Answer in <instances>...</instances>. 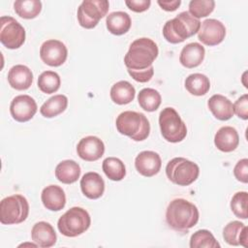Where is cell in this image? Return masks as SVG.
Listing matches in <instances>:
<instances>
[{
    "mask_svg": "<svg viewBox=\"0 0 248 248\" xmlns=\"http://www.w3.org/2000/svg\"><path fill=\"white\" fill-rule=\"evenodd\" d=\"M233 113L243 120L248 119V95L244 94L239 97L233 104Z\"/></svg>",
    "mask_w": 248,
    "mask_h": 248,
    "instance_id": "d590c367",
    "label": "cell"
},
{
    "mask_svg": "<svg viewBox=\"0 0 248 248\" xmlns=\"http://www.w3.org/2000/svg\"><path fill=\"white\" fill-rule=\"evenodd\" d=\"M215 146L223 152L233 151L239 143V136L237 131L231 126L221 127L214 137Z\"/></svg>",
    "mask_w": 248,
    "mask_h": 248,
    "instance_id": "d6986e66",
    "label": "cell"
},
{
    "mask_svg": "<svg viewBox=\"0 0 248 248\" xmlns=\"http://www.w3.org/2000/svg\"><path fill=\"white\" fill-rule=\"evenodd\" d=\"M207 106L214 117L222 121L231 119L234 114L232 103L227 97L220 94L211 96L207 102Z\"/></svg>",
    "mask_w": 248,
    "mask_h": 248,
    "instance_id": "603a6c76",
    "label": "cell"
},
{
    "mask_svg": "<svg viewBox=\"0 0 248 248\" xmlns=\"http://www.w3.org/2000/svg\"><path fill=\"white\" fill-rule=\"evenodd\" d=\"M91 224L89 213L82 207L74 206L68 209L58 220L59 232L68 237H76L85 232Z\"/></svg>",
    "mask_w": 248,
    "mask_h": 248,
    "instance_id": "5b68a950",
    "label": "cell"
},
{
    "mask_svg": "<svg viewBox=\"0 0 248 248\" xmlns=\"http://www.w3.org/2000/svg\"><path fill=\"white\" fill-rule=\"evenodd\" d=\"M201 23L200 19L194 17L189 12H182L165 23L163 36L170 44L182 43L198 33Z\"/></svg>",
    "mask_w": 248,
    "mask_h": 248,
    "instance_id": "3957f363",
    "label": "cell"
},
{
    "mask_svg": "<svg viewBox=\"0 0 248 248\" xmlns=\"http://www.w3.org/2000/svg\"><path fill=\"white\" fill-rule=\"evenodd\" d=\"M166 174L173 184L188 186L197 180L200 168L196 163L186 158L175 157L167 164Z\"/></svg>",
    "mask_w": 248,
    "mask_h": 248,
    "instance_id": "8992f818",
    "label": "cell"
},
{
    "mask_svg": "<svg viewBox=\"0 0 248 248\" xmlns=\"http://www.w3.org/2000/svg\"><path fill=\"white\" fill-rule=\"evenodd\" d=\"M80 175V167L74 160H64L55 168L56 178L64 184L76 182Z\"/></svg>",
    "mask_w": 248,
    "mask_h": 248,
    "instance_id": "d4e9b609",
    "label": "cell"
},
{
    "mask_svg": "<svg viewBox=\"0 0 248 248\" xmlns=\"http://www.w3.org/2000/svg\"><path fill=\"white\" fill-rule=\"evenodd\" d=\"M223 237L230 245H242L247 247V227L240 221H232L225 226L223 230Z\"/></svg>",
    "mask_w": 248,
    "mask_h": 248,
    "instance_id": "44dd1931",
    "label": "cell"
},
{
    "mask_svg": "<svg viewBox=\"0 0 248 248\" xmlns=\"http://www.w3.org/2000/svg\"><path fill=\"white\" fill-rule=\"evenodd\" d=\"M159 126L163 138L169 142H179L187 136V127L173 108H165L159 114Z\"/></svg>",
    "mask_w": 248,
    "mask_h": 248,
    "instance_id": "ba28073f",
    "label": "cell"
},
{
    "mask_svg": "<svg viewBox=\"0 0 248 248\" xmlns=\"http://www.w3.org/2000/svg\"><path fill=\"white\" fill-rule=\"evenodd\" d=\"M8 81L16 90L28 89L33 81V74L25 65H16L9 70Z\"/></svg>",
    "mask_w": 248,
    "mask_h": 248,
    "instance_id": "ffe728a7",
    "label": "cell"
},
{
    "mask_svg": "<svg viewBox=\"0 0 248 248\" xmlns=\"http://www.w3.org/2000/svg\"><path fill=\"white\" fill-rule=\"evenodd\" d=\"M77 152L84 161H97L105 153V144L99 138L95 136H87L78 141L77 145Z\"/></svg>",
    "mask_w": 248,
    "mask_h": 248,
    "instance_id": "5bb4252c",
    "label": "cell"
},
{
    "mask_svg": "<svg viewBox=\"0 0 248 248\" xmlns=\"http://www.w3.org/2000/svg\"><path fill=\"white\" fill-rule=\"evenodd\" d=\"M60 84V77L53 71H45L38 78V87L46 94L56 92L59 89Z\"/></svg>",
    "mask_w": 248,
    "mask_h": 248,
    "instance_id": "1f68e13d",
    "label": "cell"
},
{
    "mask_svg": "<svg viewBox=\"0 0 248 248\" xmlns=\"http://www.w3.org/2000/svg\"><path fill=\"white\" fill-rule=\"evenodd\" d=\"M31 237L34 243L42 248L52 247L57 240L53 227L45 221L36 223L31 230Z\"/></svg>",
    "mask_w": 248,
    "mask_h": 248,
    "instance_id": "e0dca14e",
    "label": "cell"
},
{
    "mask_svg": "<svg viewBox=\"0 0 248 248\" xmlns=\"http://www.w3.org/2000/svg\"><path fill=\"white\" fill-rule=\"evenodd\" d=\"M191 248H219L220 244L214 235L207 230H199L194 232L190 238Z\"/></svg>",
    "mask_w": 248,
    "mask_h": 248,
    "instance_id": "d6a6232c",
    "label": "cell"
},
{
    "mask_svg": "<svg viewBox=\"0 0 248 248\" xmlns=\"http://www.w3.org/2000/svg\"><path fill=\"white\" fill-rule=\"evenodd\" d=\"M247 202H248V193L245 191L237 192L232 198L231 209L237 218L247 219L248 217Z\"/></svg>",
    "mask_w": 248,
    "mask_h": 248,
    "instance_id": "e575fe53",
    "label": "cell"
},
{
    "mask_svg": "<svg viewBox=\"0 0 248 248\" xmlns=\"http://www.w3.org/2000/svg\"><path fill=\"white\" fill-rule=\"evenodd\" d=\"M215 8L213 0H192L189 3V13L196 18L209 16Z\"/></svg>",
    "mask_w": 248,
    "mask_h": 248,
    "instance_id": "836d02e7",
    "label": "cell"
},
{
    "mask_svg": "<svg viewBox=\"0 0 248 248\" xmlns=\"http://www.w3.org/2000/svg\"><path fill=\"white\" fill-rule=\"evenodd\" d=\"M16 14L25 19L35 18L42 11V2L39 0H18L14 3Z\"/></svg>",
    "mask_w": 248,
    "mask_h": 248,
    "instance_id": "f1b7e54d",
    "label": "cell"
},
{
    "mask_svg": "<svg viewBox=\"0 0 248 248\" xmlns=\"http://www.w3.org/2000/svg\"><path fill=\"white\" fill-rule=\"evenodd\" d=\"M126 6L133 12L136 13H142L150 7L151 1L150 0H126Z\"/></svg>",
    "mask_w": 248,
    "mask_h": 248,
    "instance_id": "f35d334b",
    "label": "cell"
},
{
    "mask_svg": "<svg viewBox=\"0 0 248 248\" xmlns=\"http://www.w3.org/2000/svg\"><path fill=\"white\" fill-rule=\"evenodd\" d=\"M204 55L205 49L201 44L190 43L183 46L180 52L179 62L182 66L188 69H192L202 64L204 59Z\"/></svg>",
    "mask_w": 248,
    "mask_h": 248,
    "instance_id": "7402d4cb",
    "label": "cell"
},
{
    "mask_svg": "<svg viewBox=\"0 0 248 248\" xmlns=\"http://www.w3.org/2000/svg\"><path fill=\"white\" fill-rule=\"evenodd\" d=\"M41 199L44 206L50 211H59L66 204L65 192L58 185H49L44 188Z\"/></svg>",
    "mask_w": 248,
    "mask_h": 248,
    "instance_id": "ac0fdd59",
    "label": "cell"
},
{
    "mask_svg": "<svg viewBox=\"0 0 248 248\" xmlns=\"http://www.w3.org/2000/svg\"><path fill=\"white\" fill-rule=\"evenodd\" d=\"M106 24L108 30L116 36L123 35L131 28L132 20L130 16L125 12H113L107 16Z\"/></svg>",
    "mask_w": 248,
    "mask_h": 248,
    "instance_id": "cb8c5ba5",
    "label": "cell"
},
{
    "mask_svg": "<svg viewBox=\"0 0 248 248\" xmlns=\"http://www.w3.org/2000/svg\"><path fill=\"white\" fill-rule=\"evenodd\" d=\"M185 88L192 95L202 96L209 91L210 81L205 75L200 73L191 74L185 79Z\"/></svg>",
    "mask_w": 248,
    "mask_h": 248,
    "instance_id": "83f0119b",
    "label": "cell"
},
{
    "mask_svg": "<svg viewBox=\"0 0 248 248\" xmlns=\"http://www.w3.org/2000/svg\"><path fill=\"white\" fill-rule=\"evenodd\" d=\"M67 106L68 98L65 95L58 94L50 97L47 101H46L42 105L40 112L46 118H52L62 113L67 108Z\"/></svg>",
    "mask_w": 248,
    "mask_h": 248,
    "instance_id": "4316f807",
    "label": "cell"
},
{
    "mask_svg": "<svg viewBox=\"0 0 248 248\" xmlns=\"http://www.w3.org/2000/svg\"><path fill=\"white\" fill-rule=\"evenodd\" d=\"M115 125L121 135L127 136L135 141L144 140L150 133L149 121L141 112L123 111L117 116Z\"/></svg>",
    "mask_w": 248,
    "mask_h": 248,
    "instance_id": "277c9868",
    "label": "cell"
},
{
    "mask_svg": "<svg viewBox=\"0 0 248 248\" xmlns=\"http://www.w3.org/2000/svg\"><path fill=\"white\" fill-rule=\"evenodd\" d=\"M161 157L154 151H141L135 159L136 170L140 174L145 177H151L157 174L161 169Z\"/></svg>",
    "mask_w": 248,
    "mask_h": 248,
    "instance_id": "9a60e30c",
    "label": "cell"
},
{
    "mask_svg": "<svg viewBox=\"0 0 248 248\" xmlns=\"http://www.w3.org/2000/svg\"><path fill=\"white\" fill-rule=\"evenodd\" d=\"M103 170L107 177L113 181H120L126 175L124 163L115 157H108L103 161Z\"/></svg>",
    "mask_w": 248,
    "mask_h": 248,
    "instance_id": "f546056e",
    "label": "cell"
},
{
    "mask_svg": "<svg viewBox=\"0 0 248 248\" xmlns=\"http://www.w3.org/2000/svg\"><path fill=\"white\" fill-rule=\"evenodd\" d=\"M80 189L86 198L97 200L101 198L105 192V181L99 173L89 171L80 179Z\"/></svg>",
    "mask_w": 248,
    "mask_h": 248,
    "instance_id": "2e32d148",
    "label": "cell"
},
{
    "mask_svg": "<svg viewBox=\"0 0 248 248\" xmlns=\"http://www.w3.org/2000/svg\"><path fill=\"white\" fill-rule=\"evenodd\" d=\"M138 102L142 109L152 112L157 110L160 107L162 98L157 90L153 88H143L138 95Z\"/></svg>",
    "mask_w": 248,
    "mask_h": 248,
    "instance_id": "4dcf8cb0",
    "label": "cell"
},
{
    "mask_svg": "<svg viewBox=\"0 0 248 248\" xmlns=\"http://www.w3.org/2000/svg\"><path fill=\"white\" fill-rule=\"evenodd\" d=\"M234 177L243 183L248 182V159L239 160L233 169Z\"/></svg>",
    "mask_w": 248,
    "mask_h": 248,
    "instance_id": "8d00e7d4",
    "label": "cell"
},
{
    "mask_svg": "<svg viewBox=\"0 0 248 248\" xmlns=\"http://www.w3.org/2000/svg\"><path fill=\"white\" fill-rule=\"evenodd\" d=\"M25 29L12 16H3L0 18V42L7 48L16 49L25 42Z\"/></svg>",
    "mask_w": 248,
    "mask_h": 248,
    "instance_id": "30bf717a",
    "label": "cell"
},
{
    "mask_svg": "<svg viewBox=\"0 0 248 248\" xmlns=\"http://www.w3.org/2000/svg\"><path fill=\"white\" fill-rule=\"evenodd\" d=\"M158 5L167 12H173L175 11L181 4L180 0H172V1H165V0H158Z\"/></svg>",
    "mask_w": 248,
    "mask_h": 248,
    "instance_id": "ab89813d",
    "label": "cell"
},
{
    "mask_svg": "<svg viewBox=\"0 0 248 248\" xmlns=\"http://www.w3.org/2000/svg\"><path fill=\"white\" fill-rule=\"evenodd\" d=\"M197 206L185 199H174L166 210V222L168 226L178 232L187 233L199 221Z\"/></svg>",
    "mask_w": 248,
    "mask_h": 248,
    "instance_id": "6da1fadb",
    "label": "cell"
},
{
    "mask_svg": "<svg viewBox=\"0 0 248 248\" xmlns=\"http://www.w3.org/2000/svg\"><path fill=\"white\" fill-rule=\"evenodd\" d=\"M28 214V202L20 194L9 196L0 202V222L3 225L20 224L26 220Z\"/></svg>",
    "mask_w": 248,
    "mask_h": 248,
    "instance_id": "52a82bcc",
    "label": "cell"
},
{
    "mask_svg": "<svg viewBox=\"0 0 248 248\" xmlns=\"http://www.w3.org/2000/svg\"><path fill=\"white\" fill-rule=\"evenodd\" d=\"M109 8L107 0H84L78 8V20L81 27L92 29L97 26Z\"/></svg>",
    "mask_w": 248,
    "mask_h": 248,
    "instance_id": "9c48e42d",
    "label": "cell"
},
{
    "mask_svg": "<svg viewBox=\"0 0 248 248\" xmlns=\"http://www.w3.org/2000/svg\"><path fill=\"white\" fill-rule=\"evenodd\" d=\"M226 36L225 25L217 19L208 18L201 23L198 31V39L205 46H217L223 42Z\"/></svg>",
    "mask_w": 248,
    "mask_h": 248,
    "instance_id": "7c38bea8",
    "label": "cell"
},
{
    "mask_svg": "<svg viewBox=\"0 0 248 248\" xmlns=\"http://www.w3.org/2000/svg\"><path fill=\"white\" fill-rule=\"evenodd\" d=\"M136 95L135 87L126 80L114 83L110 88V98L117 105H127L131 103Z\"/></svg>",
    "mask_w": 248,
    "mask_h": 248,
    "instance_id": "484cf974",
    "label": "cell"
},
{
    "mask_svg": "<svg viewBox=\"0 0 248 248\" xmlns=\"http://www.w3.org/2000/svg\"><path fill=\"white\" fill-rule=\"evenodd\" d=\"M67 56L68 49L61 41L50 39L44 42L41 46L40 57L48 66H61L66 61Z\"/></svg>",
    "mask_w": 248,
    "mask_h": 248,
    "instance_id": "8fae6325",
    "label": "cell"
},
{
    "mask_svg": "<svg viewBox=\"0 0 248 248\" xmlns=\"http://www.w3.org/2000/svg\"><path fill=\"white\" fill-rule=\"evenodd\" d=\"M128 74L138 82H147L149 81L153 75H154V67H150L147 70L144 71H132V70H127Z\"/></svg>",
    "mask_w": 248,
    "mask_h": 248,
    "instance_id": "74e56055",
    "label": "cell"
},
{
    "mask_svg": "<svg viewBox=\"0 0 248 248\" xmlns=\"http://www.w3.org/2000/svg\"><path fill=\"white\" fill-rule=\"evenodd\" d=\"M36 101L29 95H18L13 99L10 105V112L17 122H26L33 118L37 112Z\"/></svg>",
    "mask_w": 248,
    "mask_h": 248,
    "instance_id": "4fadbf2b",
    "label": "cell"
},
{
    "mask_svg": "<svg viewBox=\"0 0 248 248\" xmlns=\"http://www.w3.org/2000/svg\"><path fill=\"white\" fill-rule=\"evenodd\" d=\"M159 54V49L154 41L149 38L135 40L124 56V64L127 70L144 71L152 67Z\"/></svg>",
    "mask_w": 248,
    "mask_h": 248,
    "instance_id": "7a4b0ae2",
    "label": "cell"
}]
</instances>
